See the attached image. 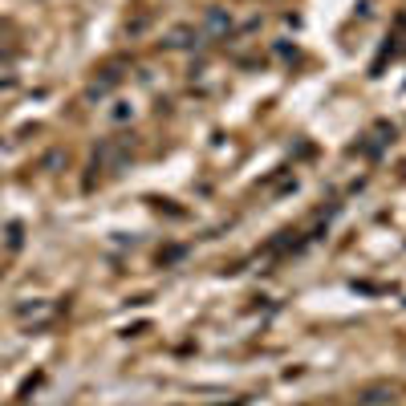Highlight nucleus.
Masks as SVG:
<instances>
[{
	"mask_svg": "<svg viewBox=\"0 0 406 406\" xmlns=\"http://www.w3.org/2000/svg\"><path fill=\"white\" fill-rule=\"evenodd\" d=\"M199 41H203V29H199V25H175V29L162 32L159 45L162 49H191V45H199Z\"/></svg>",
	"mask_w": 406,
	"mask_h": 406,
	"instance_id": "f257e3e1",
	"label": "nucleus"
},
{
	"mask_svg": "<svg viewBox=\"0 0 406 406\" xmlns=\"http://www.w3.org/2000/svg\"><path fill=\"white\" fill-rule=\"evenodd\" d=\"M203 37H227L232 32V13H224V8H211L208 16H203Z\"/></svg>",
	"mask_w": 406,
	"mask_h": 406,
	"instance_id": "f03ea898",
	"label": "nucleus"
},
{
	"mask_svg": "<svg viewBox=\"0 0 406 406\" xmlns=\"http://www.w3.org/2000/svg\"><path fill=\"white\" fill-rule=\"evenodd\" d=\"M390 394H394V390H386V386H374V390H366V394L357 398V406H386V402H390Z\"/></svg>",
	"mask_w": 406,
	"mask_h": 406,
	"instance_id": "7ed1b4c3",
	"label": "nucleus"
},
{
	"mask_svg": "<svg viewBox=\"0 0 406 406\" xmlns=\"http://www.w3.org/2000/svg\"><path fill=\"white\" fill-rule=\"evenodd\" d=\"M118 78H122V73H114V69H110V73H106L102 81H94V85H90V97H106L114 85H118Z\"/></svg>",
	"mask_w": 406,
	"mask_h": 406,
	"instance_id": "20e7f679",
	"label": "nucleus"
},
{
	"mask_svg": "<svg viewBox=\"0 0 406 406\" xmlns=\"http://www.w3.org/2000/svg\"><path fill=\"white\" fill-rule=\"evenodd\" d=\"M106 118H110V122H126V118H134V106H130V102H122V97H118V102H114V110L106 114Z\"/></svg>",
	"mask_w": 406,
	"mask_h": 406,
	"instance_id": "39448f33",
	"label": "nucleus"
}]
</instances>
